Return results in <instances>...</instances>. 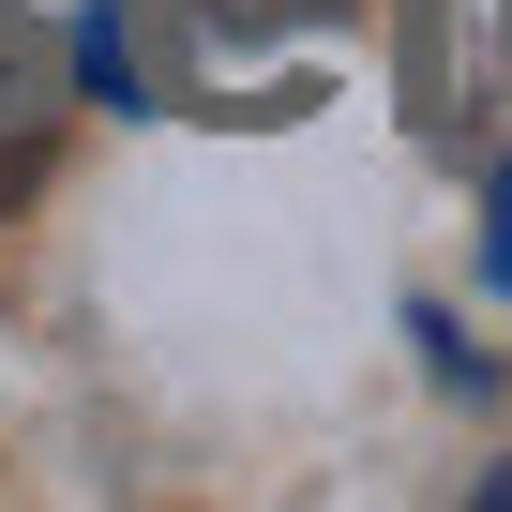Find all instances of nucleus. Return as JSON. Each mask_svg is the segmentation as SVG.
Returning a JSON list of instances; mask_svg holds the SVG:
<instances>
[{
  "label": "nucleus",
  "instance_id": "f03ea898",
  "mask_svg": "<svg viewBox=\"0 0 512 512\" xmlns=\"http://www.w3.org/2000/svg\"><path fill=\"white\" fill-rule=\"evenodd\" d=\"M497 287H512V166H497Z\"/></svg>",
  "mask_w": 512,
  "mask_h": 512
},
{
  "label": "nucleus",
  "instance_id": "f257e3e1",
  "mask_svg": "<svg viewBox=\"0 0 512 512\" xmlns=\"http://www.w3.org/2000/svg\"><path fill=\"white\" fill-rule=\"evenodd\" d=\"M46 196V136H0V211H31Z\"/></svg>",
  "mask_w": 512,
  "mask_h": 512
}]
</instances>
